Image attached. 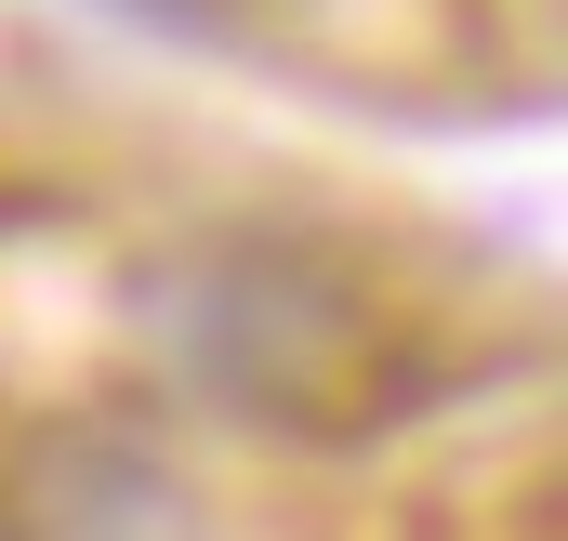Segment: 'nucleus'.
Masks as SVG:
<instances>
[{
	"mask_svg": "<svg viewBox=\"0 0 568 541\" xmlns=\"http://www.w3.org/2000/svg\"><path fill=\"white\" fill-rule=\"evenodd\" d=\"M159 357H172V384H199L212 409L304 422V436L384 422L410 397L397 304L371 277H344L331 252H278V238H225V252L159 277Z\"/></svg>",
	"mask_w": 568,
	"mask_h": 541,
	"instance_id": "1",
	"label": "nucleus"
}]
</instances>
